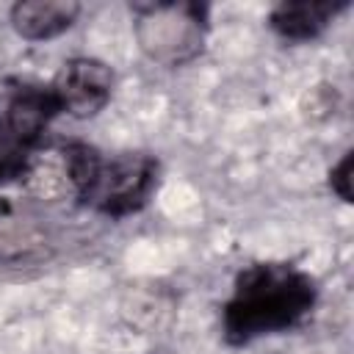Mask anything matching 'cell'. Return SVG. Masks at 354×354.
Masks as SVG:
<instances>
[{"label":"cell","mask_w":354,"mask_h":354,"mask_svg":"<svg viewBox=\"0 0 354 354\" xmlns=\"http://www.w3.org/2000/svg\"><path fill=\"white\" fill-rule=\"evenodd\" d=\"M351 171H354V152L351 149H346L343 155H340V160L329 169V177H326V183H329V191L340 199V202H346V205H351L354 202V188H351Z\"/></svg>","instance_id":"cell-8"},{"label":"cell","mask_w":354,"mask_h":354,"mask_svg":"<svg viewBox=\"0 0 354 354\" xmlns=\"http://www.w3.org/2000/svg\"><path fill=\"white\" fill-rule=\"evenodd\" d=\"M80 11L83 8L75 0H19L11 6L8 22L25 41H50L66 33Z\"/></svg>","instance_id":"cell-7"},{"label":"cell","mask_w":354,"mask_h":354,"mask_svg":"<svg viewBox=\"0 0 354 354\" xmlns=\"http://www.w3.org/2000/svg\"><path fill=\"white\" fill-rule=\"evenodd\" d=\"M348 8V0H282L268 11V28L282 41H315Z\"/></svg>","instance_id":"cell-6"},{"label":"cell","mask_w":354,"mask_h":354,"mask_svg":"<svg viewBox=\"0 0 354 354\" xmlns=\"http://www.w3.org/2000/svg\"><path fill=\"white\" fill-rule=\"evenodd\" d=\"M61 116L50 83L6 77L0 83V185L25 183L53 119Z\"/></svg>","instance_id":"cell-3"},{"label":"cell","mask_w":354,"mask_h":354,"mask_svg":"<svg viewBox=\"0 0 354 354\" xmlns=\"http://www.w3.org/2000/svg\"><path fill=\"white\" fill-rule=\"evenodd\" d=\"M116 75L113 66L94 55H75L61 64L55 77L50 80V91L61 113L72 119L97 116L113 97Z\"/></svg>","instance_id":"cell-5"},{"label":"cell","mask_w":354,"mask_h":354,"mask_svg":"<svg viewBox=\"0 0 354 354\" xmlns=\"http://www.w3.org/2000/svg\"><path fill=\"white\" fill-rule=\"evenodd\" d=\"M130 17L141 53L166 69L199 58L210 33V6L196 0H138Z\"/></svg>","instance_id":"cell-4"},{"label":"cell","mask_w":354,"mask_h":354,"mask_svg":"<svg viewBox=\"0 0 354 354\" xmlns=\"http://www.w3.org/2000/svg\"><path fill=\"white\" fill-rule=\"evenodd\" d=\"M318 282L310 271L285 260H260L238 271L221 304V337L227 346H249L260 337L296 329L318 304Z\"/></svg>","instance_id":"cell-1"},{"label":"cell","mask_w":354,"mask_h":354,"mask_svg":"<svg viewBox=\"0 0 354 354\" xmlns=\"http://www.w3.org/2000/svg\"><path fill=\"white\" fill-rule=\"evenodd\" d=\"M55 152L66 194L113 221L141 213L160 185V160L152 152H102L86 141H64Z\"/></svg>","instance_id":"cell-2"}]
</instances>
